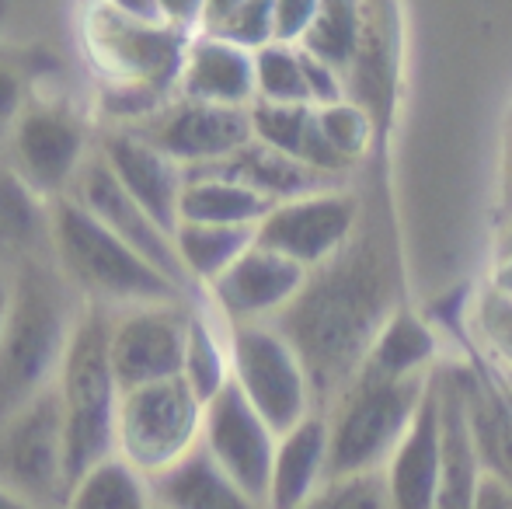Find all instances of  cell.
I'll return each mask as SVG.
<instances>
[{"label":"cell","instance_id":"6da1fadb","mask_svg":"<svg viewBox=\"0 0 512 509\" xmlns=\"http://www.w3.org/2000/svg\"><path fill=\"white\" fill-rule=\"evenodd\" d=\"M394 311L377 252L352 241L338 258L310 272L304 293L272 325L304 360L317 398H342Z\"/></svg>","mask_w":512,"mask_h":509},{"label":"cell","instance_id":"7a4b0ae2","mask_svg":"<svg viewBox=\"0 0 512 509\" xmlns=\"http://www.w3.org/2000/svg\"><path fill=\"white\" fill-rule=\"evenodd\" d=\"M74 328L60 283L28 265L14 279L11 314L0 335V429L56 387Z\"/></svg>","mask_w":512,"mask_h":509},{"label":"cell","instance_id":"3957f363","mask_svg":"<svg viewBox=\"0 0 512 509\" xmlns=\"http://www.w3.org/2000/svg\"><path fill=\"white\" fill-rule=\"evenodd\" d=\"M56 394H60L63 433H67V478L74 485L84 471L115 457L122 387L108 360V325L98 314L77 321Z\"/></svg>","mask_w":512,"mask_h":509},{"label":"cell","instance_id":"277c9868","mask_svg":"<svg viewBox=\"0 0 512 509\" xmlns=\"http://www.w3.org/2000/svg\"><path fill=\"white\" fill-rule=\"evenodd\" d=\"M53 245L63 269L74 276V283L95 297L112 300V304H175V293L182 290L164 272H157L147 258L136 255L126 241L115 238L74 196L56 203Z\"/></svg>","mask_w":512,"mask_h":509},{"label":"cell","instance_id":"5b68a950","mask_svg":"<svg viewBox=\"0 0 512 509\" xmlns=\"http://www.w3.org/2000/svg\"><path fill=\"white\" fill-rule=\"evenodd\" d=\"M432 387L429 377L411 381H363L359 377L328 415L331 478L384 471L408 436L418 408Z\"/></svg>","mask_w":512,"mask_h":509},{"label":"cell","instance_id":"8992f818","mask_svg":"<svg viewBox=\"0 0 512 509\" xmlns=\"http://www.w3.org/2000/svg\"><path fill=\"white\" fill-rule=\"evenodd\" d=\"M203 415L206 405L182 377L122 394L115 454L150 482L203 443Z\"/></svg>","mask_w":512,"mask_h":509},{"label":"cell","instance_id":"52a82bcc","mask_svg":"<svg viewBox=\"0 0 512 509\" xmlns=\"http://www.w3.org/2000/svg\"><path fill=\"white\" fill-rule=\"evenodd\" d=\"M230 335V384L248 398V405L272 426L276 436H286L314 415V384L276 325H237Z\"/></svg>","mask_w":512,"mask_h":509},{"label":"cell","instance_id":"ba28073f","mask_svg":"<svg viewBox=\"0 0 512 509\" xmlns=\"http://www.w3.org/2000/svg\"><path fill=\"white\" fill-rule=\"evenodd\" d=\"M88 42L98 67L108 74V84L168 95L178 91L192 35L178 25H150L126 14L119 4H108L91 14Z\"/></svg>","mask_w":512,"mask_h":509},{"label":"cell","instance_id":"9c48e42d","mask_svg":"<svg viewBox=\"0 0 512 509\" xmlns=\"http://www.w3.org/2000/svg\"><path fill=\"white\" fill-rule=\"evenodd\" d=\"M0 482L32 503L67 499V433L56 387L0 429Z\"/></svg>","mask_w":512,"mask_h":509},{"label":"cell","instance_id":"30bf717a","mask_svg":"<svg viewBox=\"0 0 512 509\" xmlns=\"http://www.w3.org/2000/svg\"><path fill=\"white\" fill-rule=\"evenodd\" d=\"M359 199L345 189H324L293 203L272 206L258 224L255 241L304 269H321L356 241Z\"/></svg>","mask_w":512,"mask_h":509},{"label":"cell","instance_id":"8fae6325","mask_svg":"<svg viewBox=\"0 0 512 509\" xmlns=\"http://www.w3.org/2000/svg\"><path fill=\"white\" fill-rule=\"evenodd\" d=\"M189 346V314L175 304L129 307L108 325V360L122 394L178 381Z\"/></svg>","mask_w":512,"mask_h":509},{"label":"cell","instance_id":"7c38bea8","mask_svg":"<svg viewBox=\"0 0 512 509\" xmlns=\"http://www.w3.org/2000/svg\"><path fill=\"white\" fill-rule=\"evenodd\" d=\"M276 447L279 436L272 433L269 422L248 405V398L234 384L206 405L203 450L258 506L269 503Z\"/></svg>","mask_w":512,"mask_h":509},{"label":"cell","instance_id":"4fadbf2b","mask_svg":"<svg viewBox=\"0 0 512 509\" xmlns=\"http://www.w3.org/2000/svg\"><path fill=\"white\" fill-rule=\"evenodd\" d=\"M136 133L154 143L157 150H164L185 171L230 161L255 140L251 109H223V105L185 102V98H178L175 105H164Z\"/></svg>","mask_w":512,"mask_h":509},{"label":"cell","instance_id":"5bb4252c","mask_svg":"<svg viewBox=\"0 0 512 509\" xmlns=\"http://www.w3.org/2000/svg\"><path fill=\"white\" fill-rule=\"evenodd\" d=\"M307 279L310 269L269 252V248H262L255 241L248 252L209 286V297L216 304V314L227 321V328L272 325L304 293Z\"/></svg>","mask_w":512,"mask_h":509},{"label":"cell","instance_id":"9a60e30c","mask_svg":"<svg viewBox=\"0 0 512 509\" xmlns=\"http://www.w3.org/2000/svg\"><path fill=\"white\" fill-rule=\"evenodd\" d=\"M77 203H84L98 220L115 234L119 241H126L136 255H143L157 272L171 279V283H185V269L178 262L175 252V234H168L126 189L119 185V178L112 175V168L105 164V157H91L84 164V171L77 175Z\"/></svg>","mask_w":512,"mask_h":509},{"label":"cell","instance_id":"2e32d148","mask_svg":"<svg viewBox=\"0 0 512 509\" xmlns=\"http://www.w3.org/2000/svg\"><path fill=\"white\" fill-rule=\"evenodd\" d=\"M105 164L119 185L164 227L168 234L182 224V196L189 185V171L178 161H171L164 150H157L150 140H143L136 129L112 133L102 150Z\"/></svg>","mask_w":512,"mask_h":509},{"label":"cell","instance_id":"e0dca14e","mask_svg":"<svg viewBox=\"0 0 512 509\" xmlns=\"http://www.w3.org/2000/svg\"><path fill=\"white\" fill-rule=\"evenodd\" d=\"M18 178L39 192H60L84 171V126L63 109H32L14 126Z\"/></svg>","mask_w":512,"mask_h":509},{"label":"cell","instance_id":"ac0fdd59","mask_svg":"<svg viewBox=\"0 0 512 509\" xmlns=\"http://www.w3.org/2000/svg\"><path fill=\"white\" fill-rule=\"evenodd\" d=\"M439 478H443V394L432 377L408 436L387 461L384 482L394 509H436Z\"/></svg>","mask_w":512,"mask_h":509},{"label":"cell","instance_id":"d6986e66","mask_svg":"<svg viewBox=\"0 0 512 509\" xmlns=\"http://www.w3.org/2000/svg\"><path fill=\"white\" fill-rule=\"evenodd\" d=\"M178 95L185 102L223 105V109H251L258 102L255 53L230 46L213 35H192L185 53Z\"/></svg>","mask_w":512,"mask_h":509},{"label":"cell","instance_id":"ffe728a7","mask_svg":"<svg viewBox=\"0 0 512 509\" xmlns=\"http://www.w3.org/2000/svg\"><path fill=\"white\" fill-rule=\"evenodd\" d=\"M328 482H331V429H328V415L314 412L297 429L279 436L265 509H304Z\"/></svg>","mask_w":512,"mask_h":509},{"label":"cell","instance_id":"44dd1931","mask_svg":"<svg viewBox=\"0 0 512 509\" xmlns=\"http://www.w3.org/2000/svg\"><path fill=\"white\" fill-rule=\"evenodd\" d=\"M443 478H439V499L436 509H474L478 482L485 475V457L474 433L471 401L457 387H443Z\"/></svg>","mask_w":512,"mask_h":509},{"label":"cell","instance_id":"7402d4cb","mask_svg":"<svg viewBox=\"0 0 512 509\" xmlns=\"http://www.w3.org/2000/svg\"><path fill=\"white\" fill-rule=\"evenodd\" d=\"M251 129H255V140L265 147L279 150L286 157H297L300 164L321 171L328 178H342L345 161L335 154V147L328 143L317 119L314 105H269L255 102L251 105Z\"/></svg>","mask_w":512,"mask_h":509},{"label":"cell","instance_id":"603a6c76","mask_svg":"<svg viewBox=\"0 0 512 509\" xmlns=\"http://www.w3.org/2000/svg\"><path fill=\"white\" fill-rule=\"evenodd\" d=\"M157 509H265L258 506L199 443L185 461L150 478Z\"/></svg>","mask_w":512,"mask_h":509},{"label":"cell","instance_id":"cb8c5ba5","mask_svg":"<svg viewBox=\"0 0 512 509\" xmlns=\"http://www.w3.org/2000/svg\"><path fill=\"white\" fill-rule=\"evenodd\" d=\"M199 171H220L227 178H237L248 189H255L258 196H265L272 206L279 203H293V199L314 196L324 189H338V178H328L321 171L300 164L297 157H286L279 150L265 147V143L251 140L241 154H234L230 161L213 164V168H199Z\"/></svg>","mask_w":512,"mask_h":509},{"label":"cell","instance_id":"d4e9b609","mask_svg":"<svg viewBox=\"0 0 512 509\" xmlns=\"http://www.w3.org/2000/svg\"><path fill=\"white\" fill-rule=\"evenodd\" d=\"M272 203L248 189L237 178L220 171H189V185L182 196V224H206V227H251L258 231Z\"/></svg>","mask_w":512,"mask_h":509},{"label":"cell","instance_id":"484cf974","mask_svg":"<svg viewBox=\"0 0 512 509\" xmlns=\"http://www.w3.org/2000/svg\"><path fill=\"white\" fill-rule=\"evenodd\" d=\"M432 360H436V335H432V328L418 314L398 307L387 318V325L380 328L359 377L363 381H411V377H429Z\"/></svg>","mask_w":512,"mask_h":509},{"label":"cell","instance_id":"4316f807","mask_svg":"<svg viewBox=\"0 0 512 509\" xmlns=\"http://www.w3.org/2000/svg\"><path fill=\"white\" fill-rule=\"evenodd\" d=\"M255 245L251 227H206V224H178L175 252L185 269V279L213 286L230 265Z\"/></svg>","mask_w":512,"mask_h":509},{"label":"cell","instance_id":"83f0119b","mask_svg":"<svg viewBox=\"0 0 512 509\" xmlns=\"http://www.w3.org/2000/svg\"><path fill=\"white\" fill-rule=\"evenodd\" d=\"M67 509H157L150 482L119 454L84 471L67 492Z\"/></svg>","mask_w":512,"mask_h":509},{"label":"cell","instance_id":"f1b7e54d","mask_svg":"<svg viewBox=\"0 0 512 509\" xmlns=\"http://www.w3.org/2000/svg\"><path fill=\"white\" fill-rule=\"evenodd\" d=\"M182 381L209 405L220 391L230 387V335L213 325L206 314H189V346H185Z\"/></svg>","mask_w":512,"mask_h":509},{"label":"cell","instance_id":"f546056e","mask_svg":"<svg viewBox=\"0 0 512 509\" xmlns=\"http://www.w3.org/2000/svg\"><path fill=\"white\" fill-rule=\"evenodd\" d=\"M366 35V7L359 4H321L314 28L307 32L304 46L310 56L324 60L328 67H335L342 77H349L352 63H356L359 49H363Z\"/></svg>","mask_w":512,"mask_h":509},{"label":"cell","instance_id":"4dcf8cb0","mask_svg":"<svg viewBox=\"0 0 512 509\" xmlns=\"http://www.w3.org/2000/svg\"><path fill=\"white\" fill-rule=\"evenodd\" d=\"M199 35H213L248 53L272 46V4L269 0H220L203 4Z\"/></svg>","mask_w":512,"mask_h":509},{"label":"cell","instance_id":"1f68e13d","mask_svg":"<svg viewBox=\"0 0 512 509\" xmlns=\"http://www.w3.org/2000/svg\"><path fill=\"white\" fill-rule=\"evenodd\" d=\"M255 81H258V102L310 105L300 46H279V42H272V46L258 49L255 53Z\"/></svg>","mask_w":512,"mask_h":509},{"label":"cell","instance_id":"d6a6232c","mask_svg":"<svg viewBox=\"0 0 512 509\" xmlns=\"http://www.w3.org/2000/svg\"><path fill=\"white\" fill-rule=\"evenodd\" d=\"M317 119H321L324 136H328V143L335 147V154L345 161V168L363 161L373 143V126H377V119H373L363 105L345 98V102L328 105V109H317Z\"/></svg>","mask_w":512,"mask_h":509},{"label":"cell","instance_id":"836d02e7","mask_svg":"<svg viewBox=\"0 0 512 509\" xmlns=\"http://www.w3.org/2000/svg\"><path fill=\"white\" fill-rule=\"evenodd\" d=\"M304 509H394L384 471L352 478H331Z\"/></svg>","mask_w":512,"mask_h":509},{"label":"cell","instance_id":"e575fe53","mask_svg":"<svg viewBox=\"0 0 512 509\" xmlns=\"http://www.w3.org/2000/svg\"><path fill=\"white\" fill-rule=\"evenodd\" d=\"M478 332L492 346V356L502 370H512V300L488 293L478 311Z\"/></svg>","mask_w":512,"mask_h":509},{"label":"cell","instance_id":"d590c367","mask_svg":"<svg viewBox=\"0 0 512 509\" xmlns=\"http://www.w3.org/2000/svg\"><path fill=\"white\" fill-rule=\"evenodd\" d=\"M321 4L314 0H276L272 4V42L279 46H304L307 32L314 28Z\"/></svg>","mask_w":512,"mask_h":509},{"label":"cell","instance_id":"8d00e7d4","mask_svg":"<svg viewBox=\"0 0 512 509\" xmlns=\"http://www.w3.org/2000/svg\"><path fill=\"white\" fill-rule=\"evenodd\" d=\"M474 509H512V482L485 468L478 482V496H474Z\"/></svg>","mask_w":512,"mask_h":509},{"label":"cell","instance_id":"74e56055","mask_svg":"<svg viewBox=\"0 0 512 509\" xmlns=\"http://www.w3.org/2000/svg\"><path fill=\"white\" fill-rule=\"evenodd\" d=\"M488 286H492V293L512 300V255L495 258V269H492V276H488Z\"/></svg>","mask_w":512,"mask_h":509},{"label":"cell","instance_id":"f35d334b","mask_svg":"<svg viewBox=\"0 0 512 509\" xmlns=\"http://www.w3.org/2000/svg\"><path fill=\"white\" fill-rule=\"evenodd\" d=\"M14 105H18V81L7 70H0V119L11 116Z\"/></svg>","mask_w":512,"mask_h":509},{"label":"cell","instance_id":"ab89813d","mask_svg":"<svg viewBox=\"0 0 512 509\" xmlns=\"http://www.w3.org/2000/svg\"><path fill=\"white\" fill-rule=\"evenodd\" d=\"M0 509H35V503L21 496V492H14L11 485L0 482Z\"/></svg>","mask_w":512,"mask_h":509},{"label":"cell","instance_id":"60d3db41","mask_svg":"<svg viewBox=\"0 0 512 509\" xmlns=\"http://www.w3.org/2000/svg\"><path fill=\"white\" fill-rule=\"evenodd\" d=\"M11 297H14V283L0 272V335H4L7 314H11Z\"/></svg>","mask_w":512,"mask_h":509},{"label":"cell","instance_id":"b9f144b4","mask_svg":"<svg viewBox=\"0 0 512 509\" xmlns=\"http://www.w3.org/2000/svg\"><path fill=\"white\" fill-rule=\"evenodd\" d=\"M509 255H512V224L506 227V234L499 238V255H495V258H509Z\"/></svg>","mask_w":512,"mask_h":509},{"label":"cell","instance_id":"7bdbcfd3","mask_svg":"<svg viewBox=\"0 0 512 509\" xmlns=\"http://www.w3.org/2000/svg\"><path fill=\"white\" fill-rule=\"evenodd\" d=\"M499 387H502V394L512 401V370H502L499 367Z\"/></svg>","mask_w":512,"mask_h":509},{"label":"cell","instance_id":"ee69618b","mask_svg":"<svg viewBox=\"0 0 512 509\" xmlns=\"http://www.w3.org/2000/svg\"><path fill=\"white\" fill-rule=\"evenodd\" d=\"M509 192H512V154H509Z\"/></svg>","mask_w":512,"mask_h":509}]
</instances>
